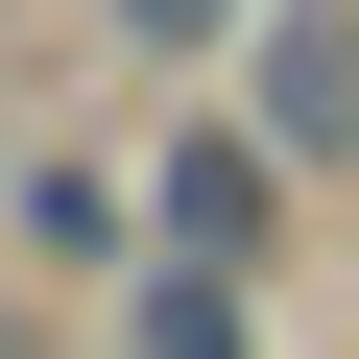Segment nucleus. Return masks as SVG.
<instances>
[{
	"label": "nucleus",
	"mask_w": 359,
	"mask_h": 359,
	"mask_svg": "<svg viewBox=\"0 0 359 359\" xmlns=\"http://www.w3.org/2000/svg\"><path fill=\"white\" fill-rule=\"evenodd\" d=\"M144 216L192 240V264H264V240H287V144H240V120H192V144L144 168Z\"/></svg>",
	"instance_id": "nucleus-1"
},
{
	"label": "nucleus",
	"mask_w": 359,
	"mask_h": 359,
	"mask_svg": "<svg viewBox=\"0 0 359 359\" xmlns=\"http://www.w3.org/2000/svg\"><path fill=\"white\" fill-rule=\"evenodd\" d=\"M264 144H287V168L359 144V0H287V25H264Z\"/></svg>",
	"instance_id": "nucleus-2"
},
{
	"label": "nucleus",
	"mask_w": 359,
	"mask_h": 359,
	"mask_svg": "<svg viewBox=\"0 0 359 359\" xmlns=\"http://www.w3.org/2000/svg\"><path fill=\"white\" fill-rule=\"evenodd\" d=\"M144 359H264V311H240V264H192V240H168V287H144Z\"/></svg>",
	"instance_id": "nucleus-3"
},
{
	"label": "nucleus",
	"mask_w": 359,
	"mask_h": 359,
	"mask_svg": "<svg viewBox=\"0 0 359 359\" xmlns=\"http://www.w3.org/2000/svg\"><path fill=\"white\" fill-rule=\"evenodd\" d=\"M216 25H264V0H120V48H216Z\"/></svg>",
	"instance_id": "nucleus-4"
}]
</instances>
